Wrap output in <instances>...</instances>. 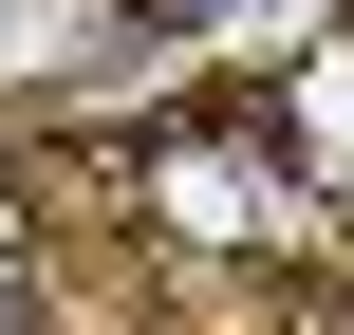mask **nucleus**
Wrapping results in <instances>:
<instances>
[{
    "instance_id": "nucleus-1",
    "label": "nucleus",
    "mask_w": 354,
    "mask_h": 335,
    "mask_svg": "<svg viewBox=\"0 0 354 335\" xmlns=\"http://www.w3.org/2000/svg\"><path fill=\"white\" fill-rule=\"evenodd\" d=\"M131 224L168 261H299L317 242V168L261 112H149L131 131Z\"/></svg>"
},
{
    "instance_id": "nucleus-2",
    "label": "nucleus",
    "mask_w": 354,
    "mask_h": 335,
    "mask_svg": "<svg viewBox=\"0 0 354 335\" xmlns=\"http://www.w3.org/2000/svg\"><path fill=\"white\" fill-rule=\"evenodd\" d=\"M149 37V0H0V93H75Z\"/></svg>"
},
{
    "instance_id": "nucleus-3",
    "label": "nucleus",
    "mask_w": 354,
    "mask_h": 335,
    "mask_svg": "<svg viewBox=\"0 0 354 335\" xmlns=\"http://www.w3.org/2000/svg\"><path fill=\"white\" fill-rule=\"evenodd\" d=\"M0 280H37V186L0 168Z\"/></svg>"
},
{
    "instance_id": "nucleus-4",
    "label": "nucleus",
    "mask_w": 354,
    "mask_h": 335,
    "mask_svg": "<svg viewBox=\"0 0 354 335\" xmlns=\"http://www.w3.org/2000/svg\"><path fill=\"white\" fill-rule=\"evenodd\" d=\"M0 335H37V280H0Z\"/></svg>"
}]
</instances>
